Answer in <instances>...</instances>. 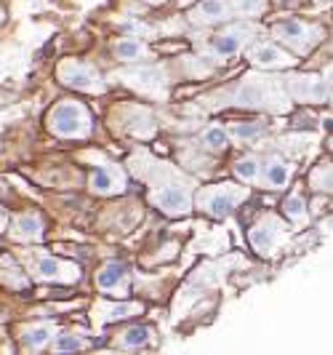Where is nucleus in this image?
Masks as SVG:
<instances>
[{
    "mask_svg": "<svg viewBox=\"0 0 333 355\" xmlns=\"http://www.w3.org/2000/svg\"><path fill=\"white\" fill-rule=\"evenodd\" d=\"M232 134H235L237 139L248 142V139H256V137H262L264 125L262 123H235V125H232Z\"/></svg>",
    "mask_w": 333,
    "mask_h": 355,
    "instance_id": "b1692460",
    "label": "nucleus"
},
{
    "mask_svg": "<svg viewBox=\"0 0 333 355\" xmlns=\"http://www.w3.org/2000/svg\"><path fill=\"white\" fill-rule=\"evenodd\" d=\"M280 238H282L280 222L275 216H264V219H259L253 225V230H251V243H253V249L259 251V254H272V251L278 249Z\"/></svg>",
    "mask_w": 333,
    "mask_h": 355,
    "instance_id": "39448f33",
    "label": "nucleus"
},
{
    "mask_svg": "<svg viewBox=\"0 0 333 355\" xmlns=\"http://www.w3.org/2000/svg\"><path fill=\"white\" fill-rule=\"evenodd\" d=\"M136 313H141V304H112L109 310H107V320H123L128 318V315H136Z\"/></svg>",
    "mask_w": 333,
    "mask_h": 355,
    "instance_id": "393cba45",
    "label": "nucleus"
},
{
    "mask_svg": "<svg viewBox=\"0 0 333 355\" xmlns=\"http://www.w3.org/2000/svg\"><path fill=\"white\" fill-rule=\"evenodd\" d=\"M125 278H128V272H125L123 262H107L99 270V275H96V284H99V288H105V291H115V288H123Z\"/></svg>",
    "mask_w": 333,
    "mask_h": 355,
    "instance_id": "2eb2a0df",
    "label": "nucleus"
},
{
    "mask_svg": "<svg viewBox=\"0 0 333 355\" xmlns=\"http://www.w3.org/2000/svg\"><path fill=\"white\" fill-rule=\"evenodd\" d=\"M48 125L59 137L80 139V137H88V131H91V115L86 107L78 102H62L59 107H53Z\"/></svg>",
    "mask_w": 333,
    "mask_h": 355,
    "instance_id": "f257e3e1",
    "label": "nucleus"
},
{
    "mask_svg": "<svg viewBox=\"0 0 333 355\" xmlns=\"http://www.w3.org/2000/svg\"><path fill=\"white\" fill-rule=\"evenodd\" d=\"M232 8L240 17H256L267 8V0H232Z\"/></svg>",
    "mask_w": 333,
    "mask_h": 355,
    "instance_id": "5701e85b",
    "label": "nucleus"
},
{
    "mask_svg": "<svg viewBox=\"0 0 333 355\" xmlns=\"http://www.w3.org/2000/svg\"><path fill=\"white\" fill-rule=\"evenodd\" d=\"M285 216H291L294 222H301L307 216V206H304V198L301 196H291L285 200Z\"/></svg>",
    "mask_w": 333,
    "mask_h": 355,
    "instance_id": "a878e982",
    "label": "nucleus"
},
{
    "mask_svg": "<svg viewBox=\"0 0 333 355\" xmlns=\"http://www.w3.org/2000/svg\"><path fill=\"white\" fill-rule=\"evenodd\" d=\"M251 30H229V33H222V35L213 37V51L219 56H235L246 46Z\"/></svg>",
    "mask_w": 333,
    "mask_h": 355,
    "instance_id": "f8f14e48",
    "label": "nucleus"
},
{
    "mask_svg": "<svg viewBox=\"0 0 333 355\" xmlns=\"http://www.w3.org/2000/svg\"><path fill=\"white\" fill-rule=\"evenodd\" d=\"M291 94L296 99H307V102H325L331 89L317 75H298V78H291Z\"/></svg>",
    "mask_w": 333,
    "mask_h": 355,
    "instance_id": "423d86ee",
    "label": "nucleus"
},
{
    "mask_svg": "<svg viewBox=\"0 0 333 355\" xmlns=\"http://www.w3.org/2000/svg\"><path fill=\"white\" fill-rule=\"evenodd\" d=\"M152 337V331L147 326H134L123 334V347H144Z\"/></svg>",
    "mask_w": 333,
    "mask_h": 355,
    "instance_id": "4be33fe9",
    "label": "nucleus"
},
{
    "mask_svg": "<svg viewBox=\"0 0 333 355\" xmlns=\"http://www.w3.org/2000/svg\"><path fill=\"white\" fill-rule=\"evenodd\" d=\"M53 350H56V353L83 350V342H80L78 337H72V334H62V337H56V342H53Z\"/></svg>",
    "mask_w": 333,
    "mask_h": 355,
    "instance_id": "bb28decb",
    "label": "nucleus"
},
{
    "mask_svg": "<svg viewBox=\"0 0 333 355\" xmlns=\"http://www.w3.org/2000/svg\"><path fill=\"white\" fill-rule=\"evenodd\" d=\"M264 80H267V78H264ZM267 86H269V80H267V83L256 80V78L246 80V86H240V91H237V105L240 107H264L267 105Z\"/></svg>",
    "mask_w": 333,
    "mask_h": 355,
    "instance_id": "ddd939ff",
    "label": "nucleus"
},
{
    "mask_svg": "<svg viewBox=\"0 0 333 355\" xmlns=\"http://www.w3.org/2000/svg\"><path fill=\"white\" fill-rule=\"evenodd\" d=\"M232 14V6L227 0H203L192 11V17L197 21H224Z\"/></svg>",
    "mask_w": 333,
    "mask_h": 355,
    "instance_id": "4468645a",
    "label": "nucleus"
},
{
    "mask_svg": "<svg viewBox=\"0 0 333 355\" xmlns=\"http://www.w3.org/2000/svg\"><path fill=\"white\" fill-rule=\"evenodd\" d=\"M37 275L43 281H56V284H75L80 278V270L75 265H67V262H59L53 257H43L37 262Z\"/></svg>",
    "mask_w": 333,
    "mask_h": 355,
    "instance_id": "1a4fd4ad",
    "label": "nucleus"
},
{
    "mask_svg": "<svg viewBox=\"0 0 333 355\" xmlns=\"http://www.w3.org/2000/svg\"><path fill=\"white\" fill-rule=\"evenodd\" d=\"M115 53L123 59V62H136L147 53V46L136 40V37H128V40H118L115 43Z\"/></svg>",
    "mask_w": 333,
    "mask_h": 355,
    "instance_id": "6ab92c4d",
    "label": "nucleus"
},
{
    "mask_svg": "<svg viewBox=\"0 0 333 355\" xmlns=\"http://www.w3.org/2000/svg\"><path fill=\"white\" fill-rule=\"evenodd\" d=\"M275 35L280 37L282 43L298 49V51H309L317 40H320V37H309V35H320V30H317V27H307V24L298 21V19H288V21H280V24L275 27Z\"/></svg>",
    "mask_w": 333,
    "mask_h": 355,
    "instance_id": "7ed1b4c3",
    "label": "nucleus"
},
{
    "mask_svg": "<svg viewBox=\"0 0 333 355\" xmlns=\"http://www.w3.org/2000/svg\"><path fill=\"white\" fill-rule=\"evenodd\" d=\"M248 59L256 64V67H264V70H272V67H291L296 59H291L288 53L272 46V43H256L251 51H248Z\"/></svg>",
    "mask_w": 333,
    "mask_h": 355,
    "instance_id": "0eeeda50",
    "label": "nucleus"
},
{
    "mask_svg": "<svg viewBox=\"0 0 333 355\" xmlns=\"http://www.w3.org/2000/svg\"><path fill=\"white\" fill-rule=\"evenodd\" d=\"M123 177L107 166H99L91 171V190L93 193H102V196H109V193H120L123 190Z\"/></svg>",
    "mask_w": 333,
    "mask_h": 355,
    "instance_id": "9d476101",
    "label": "nucleus"
},
{
    "mask_svg": "<svg viewBox=\"0 0 333 355\" xmlns=\"http://www.w3.org/2000/svg\"><path fill=\"white\" fill-rule=\"evenodd\" d=\"M59 75H62V83H67V86H72V89L93 91V94L105 91L102 75L93 70V67L83 64V62H67V64H62Z\"/></svg>",
    "mask_w": 333,
    "mask_h": 355,
    "instance_id": "f03ea898",
    "label": "nucleus"
},
{
    "mask_svg": "<svg viewBox=\"0 0 333 355\" xmlns=\"http://www.w3.org/2000/svg\"><path fill=\"white\" fill-rule=\"evenodd\" d=\"M123 78H128L131 86H139V89H150L152 94L165 89V75L158 67H144V70H131L125 72Z\"/></svg>",
    "mask_w": 333,
    "mask_h": 355,
    "instance_id": "9b49d317",
    "label": "nucleus"
},
{
    "mask_svg": "<svg viewBox=\"0 0 333 355\" xmlns=\"http://www.w3.org/2000/svg\"><path fill=\"white\" fill-rule=\"evenodd\" d=\"M155 206L168 216H184L192 209V196L187 187H179V184H168V187H160L158 193L152 196Z\"/></svg>",
    "mask_w": 333,
    "mask_h": 355,
    "instance_id": "20e7f679",
    "label": "nucleus"
},
{
    "mask_svg": "<svg viewBox=\"0 0 333 355\" xmlns=\"http://www.w3.org/2000/svg\"><path fill=\"white\" fill-rule=\"evenodd\" d=\"M203 144L208 147V150H213V153H222V150H227V131L224 128H219V125H213V128H208L206 134H203Z\"/></svg>",
    "mask_w": 333,
    "mask_h": 355,
    "instance_id": "412c9836",
    "label": "nucleus"
},
{
    "mask_svg": "<svg viewBox=\"0 0 333 355\" xmlns=\"http://www.w3.org/2000/svg\"><path fill=\"white\" fill-rule=\"evenodd\" d=\"M240 198H246V190H232V184H224L222 190H216V193H210L206 198V209H208L210 216L224 219V216H229V214L235 211V206H237Z\"/></svg>",
    "mask_w": 333,
    "mask_h": 355,
    "instance_id": "6e6552de",
    "label": "nucleus"
},
{
    "mask_svg": "<svg viewBox=\"0 0 333 355\" xmlns=\"http://www.w3.org/2000/svg\"><path fill=\"white\" fill-rule=\"evenodd\" d=\"M14 235L21 238V241H37V238H43V222L37 219L35 214H24L14 225Z\"/></svg>",
    "mask_w": 333,
    "mask_h": 355,
    "instance_id": "f3484780",
    "label": "nucleus"
},
{
    "mask_svg": "<svg viewBox=\"0 0 333 355\" xmlns=\"http://www.w3.org/2000/svg\"><path fill=\"white\" fill-rule=\"evenodd\" d=\"M291 179V166L282 158H269L264 166V182L269 187H285V182Z\"/></svg>",
    "mask_w": 333,
    "mask_h": 355,
    "instance_id": "dca6fc26",
    "label": "nucleus"
},
{
    "mask_svg": "<svg viewBox=\"0 0 333 355\" xmlns=\"http://www.w3.org/2000/svg\"><path fill=\"white\" fill-rule=\"evenodd\" d=\"M53 337V326H48V323H43V326H35V329H30L24 337H21V342H24V350H40L48 339Z\"/></svg>",
    "mask_w": 333,
    "mask_h": 355,
    "instance_id": "a211bd4d",
    "label": "nucleus"
},
{
    "mask_svg": "<svg viewBox=\"0 0 333 355\" xmlns=\"http://www.w3.org/2000/svg\"><path fill=\"white\" fill-rule=\"evenodd\" d=\"M235 177L243 179L246 184H251V182H256V179L262 177V166H259V160L256 158H240L237 163H235Z\"/></svg>",
    "mask_w": 333,
    "mask_h": 355,
    "instance_id": "aec40b11",
    "label": "nucleus"
}]
</instances>
